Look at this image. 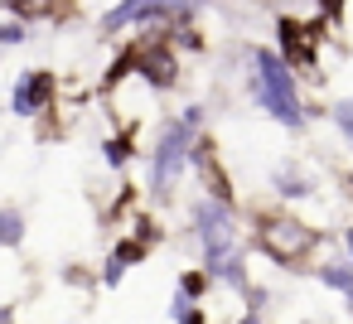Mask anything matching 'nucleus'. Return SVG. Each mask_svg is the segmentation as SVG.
<instances>
[{
  "instance_id": "1",
  "label": "nucleus",
  "mask_w": 353,
  "mask_h": 324,
  "mask_svg": "<svg viewBox=\"0 0 353 324\" xmlns=\"http://www.w3.org/2000/svg\"><path fill=\"white\" fill-rule=\"evenodd\" d=\"M247 63H252L247 68V83H252L256 107L276 126L300 131L305 117H310V107L300 102V83H295V68L285 63V54H276V49H247Z\"/></svg>"
},
{
  "instance_id": "2",
  "label": "nucleus",
  "mask_w": 353,
  "mask_h": 324,
  "mask_svg": "<svg viewBox=\"0 0 353 324\" xmlns=\"http://www.w3.org/2000/svg\"><path fill=\"white\" fill-rule=\"evenodd\" d=\"M256 242L276 266H305V256H314L319 227L290 213H256Z\"/></svg>"
},
{
  "instance_id": "3",
  "label": "nucleus",
  "mask_w": 353,
  "mask_h": 324,
  "mask_svg": "<svg viewBox=\"0 0 353 324\" xmlns=\"http://www.w3.org/2000/svg\"><path fill=\"white\" fill-rule=\"evenodd\" d=\"M194 141H199V131H189L179 117L155 136V145H150V194H160V199L174 194V184L194 170Z\"/></svg>"
},
{
  "instance_id": "4",
  "label": "nucleus",
  "mask_w": 353,
  "mask_h": 324,
  "mask_svg": "<svg viewBox=\"0 0 353 324\" xmlns=\"http://www.w3.org/2000/svg\"><path fill=\"white\" fill-rule=\"evenodd\" d=\"M189 218H194V237H199L203 256H208V252H223V247H237V213H232V199L208 194V199H199V203L189 208Z\"/></svg>"
},
{
  "instance_id": "5",
  "label": "nucleus",
  "mask_w": 353,
  "mask_h": 324,
  "mask_svg": "<svg viewBox=\"0 0 353 324\" xmlns=\"http://www.w3.org/2000/svg\"><path fill=\"white\" fill-rule=\"evenodd\" d=\"M310 266H314V276L353 310V256H348V261H339V256H334V261H310Z\"/></svg>"
},
{
  "instance_id": "6",
  "label": "nucleus",
  "mask_w": 353,
  "mask_h": 324,
  "mask_svg": "<svg viewBox=\"0 0 353 324\" xmlns=\"http://www.w3.org/2000/svg\"><path fill=\"white\" fill-rule=\"evenodd\" d=\"M20 242H25V218L0 203V247H20Z\"/></svg>"
},
{
  "instance_id": "7",
  "label": "nucleus",
  "mask_w": 353,
  "mask_h": 324,
  "mask_svg": "<svg viewBox=\"0 0 353 324\" xmlns=\"http://www.w3.org/2000/svg\"><path fill=\"white\" fill-rule=\"evenodd\" d=\"M334 126H339V136L353 145V97H339V102H334Z\"/></svg>"
},
{
  "instance_id": "8",
  "label": "nucleus",
  "mask_w": 353,
  "mask_h": 324,
  "mask_svg": "<svg viewBox=\"0 0 353 324\" xmlns=\"http://www.w3.org/2000/svg\"><path fill=\"white\" fill-rule=\"evenodd\" d=\"M126 266H131V261H126L121 252H112V256H107V266H102V285H121Z\"/></svg>"
},
{
  "instance_id": "9",
  "label": "nucleus",
  "mask_w": 353,
  "mask_h": 324,
  "mask_svg": "<svg viewBox=\"0 0 353 324\" xmlns=\"http://www.w3.org/2000/svg\"><path fill=\"white\" fill-rule=\"evenodd\" d=\"M343 252H348V256H353V227H348V232H343Z\"/></svg>"
}]
</instances>
